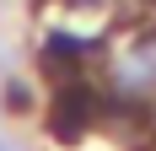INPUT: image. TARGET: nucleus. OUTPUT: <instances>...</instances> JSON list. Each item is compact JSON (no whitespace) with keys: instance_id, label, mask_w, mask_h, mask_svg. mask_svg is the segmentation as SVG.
<instances>
[{"instance_id":"f257e3e1","label":"nucleus","mask_w":156,"mask_h":151,"mask_svg":"<svg viewBox=\"0 0 156 151\" xmlns=\"http://www.w3.org/2000/svg\"><path fill=\"white\" fill-rule=\"evenodd\" d=\"M97 124H102V97H97L86 81H59V97H54V108H48V130L59 140H81L92 135Z\"/></svg>"}]
</instances>
